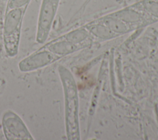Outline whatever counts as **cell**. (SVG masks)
Here are the masks:
<instances>
[{
	"label": "cell",
	"mask_w": 158,
	"mask_h": 140,
	"mask_svg": "<svg viewBox=\"0 0 158 140\" xmlns=\"http://www.w3.org/2000/svg\"><path fill=\"white\" fill-rule=\"evenodd\" d=\"M26 9H13L6 12L3 37L6 51L10 57L17 54L22 22Z\"/></svg>",
	"instance_id": "obj_1"
},
{
	"label": "cell",
	"mask_w": 158,
	"mask_h": 140,
	"mask_svg": "<svg viewBox=\"0 0 158 140\" xmlns=\"http://www.w3.org/2000/svg\"><path fill=\"white\" fill-rule=\"evenodd\" d=\"M59 0H42L38 20L36 41L43 43L48 38Z\"/></svg>",
	"instance_id": "obj_2"
},
{
	"label": "cell",
	"mask_w": 158,
	"mask_h": 140,
	"mask_svg": "<svg viewBox=\"0 0 158 140\" xmlns=\"http://www.w3.org/2000/svg\"><path fill=\"white\" fill-rule=\"evenodd\" d=\"M3 126L7 138L10 139H32L20 118L14 113H8L4 116Z\"/></svg>",
	"instance_id": "obj_3"
},
{
	"label": "cell",
	"mask_w": 158,
	"mask_h": 140,
	"mask_svg": "<svg viewBox=\"0 0 158 140\" xmlns=\"http://www.w3.org/2000/svg\"><path fill=\"white\" fill-rule=\"evenodd\" d=\"M53 56L51 54L43 48L33 53L19 64V69L22 72L31 71L39 68H42L46 64H50Z\"/></svg>",
	"instance_id": "obj_4"
},
{
	"label": "cell",
	"mask_w": 158,
	"mask_h": 140,
	"mask_svg": "<svg viewBox=\"0 0 158 140\" xmlns=\"http://www.w3.org/2000/svg\"><path fill=\"white\" fill-rule=\"evenodd\" d=\"M30 1V0H9L6 12L13 9L27 8Z\"/></svg>",
	"instance_id": "obj_5"
}]
</instances>
